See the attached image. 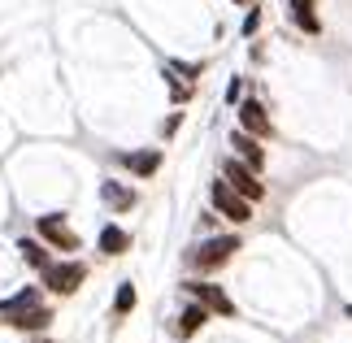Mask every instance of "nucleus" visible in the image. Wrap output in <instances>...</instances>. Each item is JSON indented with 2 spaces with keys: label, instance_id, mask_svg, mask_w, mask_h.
<instances>
[{
  "label": "nucleus",
  "instance_id": "nucleus-1",
  "mask_svg": "<svg viewBox=\"0 0 352 343\" xmlns=\"http://www.w3.org/2000/svg\"><path fill=\"white\" fill-rule=\"evenodd\" d=\"M239 248H243V235H239L235 226H231V230H218V235H205L192 252H187V269H196V274H218V269H226V265L239 256Z\"/></svg>",
  "mask_w": 352,
  "mask_h": 343
},
{
  "label": "nucleus",
  "instance_id": "nucleus-2",
  "mask_svg": "<svg viewBox=\"0 0 352 343\" xmlns=\"http://www.w3.org/2000/svg\"><path fill=\"white\" fill-rule=\"evenodd\" d=\"M87 274H91L87 261H78V256H57L44 274H39V287H44L52 300H74L78 291H83Z\"/></svg>",
  "mask_w": 352,
  "mask_h": 343
},
{
  "label": "nucleus",
  "instance_id": "nucleus-3",
  "mask_svg": "<svg viewBox=\"0 0 352 343\" xmlns=\"http://www.w3.org/2000/svg\"><path fill=\"white\" fill-rule=\"evenodd\" d=\"M35 235L57 256H78V248H83V235L70 226V213H39L35 217Z\"/></svg>",
  "mask_w": 352,
  "mask_h": 343
},
{
  "label": "nucleus",
  "instance_id": "nucleus-4",
  "mask_svg": "<svg viewBox=\"0 0 352 343\" xmlns=\"http://www.w3.org/2000/svg\"><path fill=\"white\" fill-rule=\"evenodd\" d=\"M209 209H218V213H222V222H231L235 230H239V226H248L252 217H256V204H252V200H243L222 174L209 183Z\"/></svg>",
  "mask_w": 352,
  "mask_h": 343
},
{
  "label": "nucleus",
  "instance_id": "nucleus-5",
  "mask_svg": "<svg viewBox=\"0 0 352 343\" xmlns=\"http://www.w3.org/2000/svg\"><path fill=\"white\" fill-rule=\"evenodd\" d=\"M183 296L187 300H200L213 318H239V309H235V300L226 296V287L222 283H200V278H183Z\"/></svg>",
  "mask_w": 352,
  "mask_h": 343
},
{
  "label": "nucleus",
  "instance_id": "nucleus-6",
  "mask_svg": "<svg viewBox=\"0 0 352 343\" xmlns=\"http://www.w3.org/2000/svg\"><path fill=\"white\" fill-rule=\"evenodd\" d=\"M218 174H222V178H226V183H231L235 191H239V196H243V200H252V204H261V200L270 196V187H265V178H261V174H256L252 166H243V161H239V157H226Z\"/></svg>",
  "mask_w": 352,
  "mask_h": 343
},
{
  "label": "nucleus",
  "instance_id": "nucleus-7",
  "mask_svg": "<svg viewBox=\"0 0 352 343\" xmlns=\"http://www.w3.org/2000/svg\"><path fill=\"white\" fill-rule=\"evenodd\" d=\"M113 166H122L131 178H140V183H148V178H157L161 174V166H166V153L153 144V148H118L113 153Z\"/></svg>",
  "mask_w": 352,
  "mask_h": 343
},
{
  "label": "nucleus",
  "instance_id": "nucleus-8",
  "mask_svg": "<svg viewBox=\"0 0 352 343\" xmlns=\"http://www.w3.org/2000/svg\"><path fill=\"white\" fill-rule=\"evenodd\" d=\"M235 126L256 135V140H274V118H270V109L261 96H243L239 109H235Z\"/></svg>",
  "mask_w": 352,
  "mask_h": 343
},
{
  "label": "nucleus",
  "instance_id": "nucleus-9",
  "mask_svg": "<svg viewBox=\"0 0 352 343\" xmlns=\"http://www.w3.org/2000/svg\"><path fill=\"white\" fill-rule=\"evenodd\" d=\"M213 322V313L200 305V300H187V305L174 313V322H170V339H179V343H192L205 326Z\"/></svg>",
  "mask_w": 352,
  "mask_h": 343
},
{
  "label": "nucleus",
  "instance_id": "nucleus-10",
  "mask_svg": "<svg viewBox=\"0 0 352 343\" xmlns=\"http://www.w3.org/2000/svg\"><path fill=\"white\" fill-rule=\"evenodd\" d=\"M231 157H239L243 166H252L256 174H265V166H270V148H265V140H256V135H248V131H231Z\"/></svg>",
  "mask_w": 352,
  "mask_h": 343
},
{
  "label": "nucleus",
  "instance_id": "nucleus-11",
  "mask_svg": "<svg viewBox=\"0 0 352 343\" xmlns=\"http://www.w3.org/2000/svg\"><path fill=\"white\" fill-rule=\"evenodd\" d=\"M52 322H57V309L48 305H35V309H26V313H18V318H9L5 326H13L18 335H26V339H35V335H48L52 331Z\"/></svg>",
  "mask_w": 352,
  "mask_h": 343
},
{
  "label": "nucleus",
  "instance_id": "nucleus-12",
  "mask_svg": "<svg viewBox=\"0 0 352 343\" xmlns=\"http://www.w3.org/2000/svg\"><path fill=\"white\" fill-rule=\"evenodd\" d=\"M100 204L113 217H122V213H131L135 204H140V191H135L131 183H122V178H104L100 183Z\"/></svg>",
  "mask_w": 352,
  "mask_h": 343
},
{
  "label": "nucleus",
  "instance_id": "nucleus-13",
  "mask_svg": "<svg viewBox=\"0 0 352 343\" xmlns=\"http://www.w3.org/2000/svg\"><path fill=\"white\" fill-rule=\"evenodd\" d=\"M13 248H18V261H22V265L35 269V274H44L52 261H57V252H52L39 235H18V239H13Z\"/></svg>",
  "mask_w": 352,
  "mask_h": 343
},
{
  "label": "nucleus",
  "instance_id": "nucleus-14",
  "mask_svg": "<svg viewBox=\"0 0 352 343\" xmlns=\"http://www.w3.org/2000/svg\"><path fill=\"white\" fill-rule=\"evenodd\" d=\"M48 300V291L39 283H26V287H18L13 296H5L0 300V322H9V318H18V313H26V309H35V305H44Z\"/></svg>",
  "mask_w": 352,
  "mask_h": 343
},
{
  "label": "nucleus",
  "instance_id": "nucleus-15",
  "mask_svg": "<svg viewBox=\"0 0 352 343\" xmlns=\"http://www.w3.org/2000/svg\"><path fill=\"white\" fill-rule=\"evenodd\" d=\"M96 248H100L104 261L126 256V252H131V230L122 226V222H104V226H100V235H96Z\"/></svg>",
  "mask_w": 352,
  "mask_h": 343
},
{
  "label": "nucleus",
  "instance_id": "nucleus-16",
  "mask_svg": "<svg viewBox=\"0 0 352 343\" xmlns=\"http://www.w3.org/2000/svg\"><path fill=\"white\" fill-rule=\"evenodd\" d=\"M287 13H292L296 31H305V35H322V18H318V0H287Z\"/></svg>",
  "mask_w": 352,
  "mask_h": 343
},
{
  "label": "nucleus",
  "instance_id": "nucleus-17",
  "mask_svg": "<svg viewBox=\"0 0 352 343\" xmlns=\"http://www.w3.org/2000/svg\"><path fill=\"white\" fill-rule=\"evenodd\" d=\"M135 305H140V287H135L131 278H126V283H118V291H113V305H109V313H113V322H122V318H131V313H135Z\"/></svg>",
  "mask_w": 352,
  "mask_h": 343
},
{
  "label": "nucleus",
  "instance_id": "nucleus-18",
  "mask_svg": "<svg viewBox=\"0 0 352 343\" xmlns=\"http://www.w3.org/2000/svg\"><path fill=\"white\" fill-rule=\"evenodd\" d=\"M161 78H166V91H170V104H174V109H183L187 100H192L196 83H187V78H183V74H174L170 65H161Z\"/></svg>",
  "mask_w": 352,
  "mask_h": 343
},
{
  "label": "nucleus",
  "instance_id": "nucleus-19",
  "mask_svg": "<svg viewBox=\"0 0 352 343\" xmlns=\"http://www.w3.org/2000/svg\"><path fill=\"white\" fill-rule=\"evenodd\" d=\"M265 26V13H261V5H252L248 13H243V22H239V35L243 39H256V31Z\"/></svg>",
  "mask_w": 352,
  "mask_h": 343
},
{
  "label": "nucleus",
  "instance_id": "nucleus-20",
  "mask_svg": "<svg viewBox=\"0 0 352 343\" xmlns=\"http://www.w3.org/2000/svg\"><path fill=\"white\" fill-rule=\"evenodd\" d=\"M243 96H248V78H243V74H235L231 83H226V96H222V100H226V109H239V100H243Z\"/></svg>",
  "mask_w": 352,
  "mask_h": 343
},
{
  "label": "nucleus",
  "instance_id": "nucleus-21",
  "mask_svg": "<svg viewBox=\"0 0 352 343\" xmlns=\"http://www.w3.org/2000/svg\"><path fill=\"white\" fill-rule=\"evenodd\" d=\"M174 74H183L187 83H200V74H205V65H196V61H166Z\"/></svg>",
  "mask_w": 352,
  "mask_h": 343
},
{
  "label": "nucleus",
  "instance_id": "nucleus-22",
  "mask_svg": "<svg viewBox=\"0 0 352 343\" xmlns=\"http://www.w3.org/2000/svg\"><path fill=\"white\" fill-rule=\"evenodd\" d=\"M179 126H183V109H174V113L161 122V140H174V135H179Z\"/></svg>",
  "mask_w": 352,
  "mask_h": 343
},
{
  "label": "nucleus",
  "instance_id": "nucleus-23",
  "mask_svg": "<svg viewBox=\"0 0 352 343\" xmlns=\"http://www.w3.org/2000/svg\"><path fill=\"white\" fill-rule=\"evenodd\" d=\"M218 209H209V213H200V222H196V230H200V235H218Z\"/></svg>",
  "mask_w": 352,
  "mask_h": 343
},
{
  "label": "nucleus",
  "instance_id": "nucleus-24",
  "mask_svg": "<svg viewBox=\"0 0 352 343\" xmlns=\"http://www.w3.org/2000/svg\"><path fill=\"white\" fill-rule=\"evenodd\" d=\"M231 5H239V9H252V5H261V0H231Z\"/></svg>",
  "mask_w": 352,
  "mask_h": 343
},
{
  "label": "nucleus",
  "instance_id": "nucleus-25",
  "mask_svg": "<svg viewBox=\"0 0 352 343\" xmlns=\"http://www.w3.org/2000/svg\"><path fill=\"white\" fill-rule=\"evenodd\" d=\"M31 343H52V339H48V335H35V339H31Z\"/></svg>",
  "mask_w": 352,
  "mask_h": 343
},
{
  "label": "nucleus",
  "instance_id": "nucleus-26",
  "mask_svg": "<svg viewBox=\"0 0 352 343\" xmlns=\"http://www.w3.org/2000/svg\"><path fill=\"white\" fill-rule=\"evenodd\" d=\"M344 318H348V322H352V305H344Z\"/></svg>",
  "mask_w": 352,
  "mask_h": 343
},
{
  "label": "nucleus",
  "instance_id": "nucleus-27",
  "mask_svg": "<svg viewBox=\"0 0 352 343\" xmlns=\"http://www.w3.org/2000/svg\"><path fill=\"white\" fill-rule=\"evenodd\" d=\"M0 326H5V322H0Z\"/></svg>",
  "mask_w": 352,
  "mask_h": 343
}]
</instances>
